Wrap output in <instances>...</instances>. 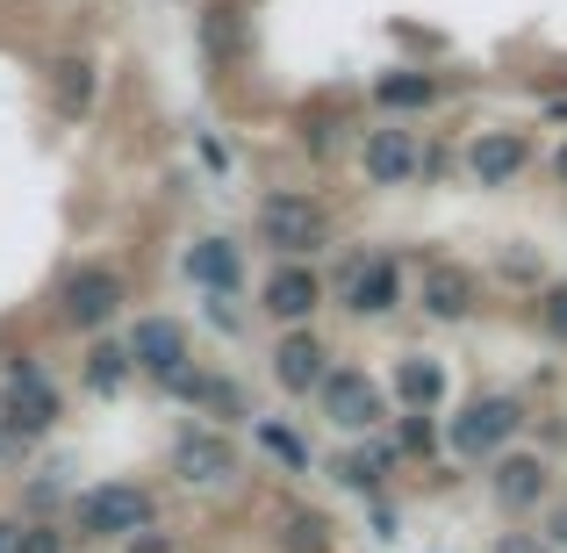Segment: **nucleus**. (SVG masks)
<instances>
[{"mask_svg": "<svg viewBox=\"0 0 567 553\" xmlns=\"http://www.w3.org/2000/svg\"><path fill=\"white\" fill-rule=\"evenodd\" d=\"M525 166H532V137H525V130H482V137L467 144L474 187H511Z\"/></svg>", "mask_w": 567, "mask_h": 553, "instance_id": "obj_14", "label": "nucleus"}, {"mask_svg": "<svg viewBox=\"0 0 567 553\" xmlns=\"http://www.w3.org/2000/svg\"><path fill=\"white\" fill-rule=\"evenodd\" d=\"M130 352H123V338H94V346H86V360H80V381L94 388V396H123L130 388Z\"/></svg>", "mask_w": 567, "mask_h": 553, "instance_id": "obj_21", "label": "nucleus"}, {"mask_svg": "<svg viewBox=\"0 0 567 553\" xmlns=\"http://www.w3.org/2000/svg\"><path fill=\"white\" fill-rule=\"evenodd\" d=\"M173 474H181L187 489H230L237 482V446L208 424H187L181 439H173Z\"/></svg>", "mask_w": 567, "mask_h": 553, "instance_id": "obj_9", "label": "nucleus"}, {"mask_svg": "<svg viewBox=\"0 0 567 553\" xmlns=\"http://www.w3.org/2000/svg\"><path fill=\"white\" fill-rule=\"evenodd\" d=\"M0 553H22V518H0Z\"/></svg>", "mask_w": 567, "mask_h": 553, "instance_id": "obj_35", "label": "nucleus"}, {"mask_svg": "<svg viewBox=\"0 0 567 553\" xmlns=\"http://www.w3.org/2000/svg\"><path fill=\"white\" fill-rule=\"evenodd\" d=\"M374 101H381L388 115H416V109H439V101H445V86L431 80V72L395 65V72H381V80H374Z\"/></svg>", "mask_w": 567, "mask_h": 553, "instance_id": "obj_19", "label": "nucleus"}, {"mask_svg": "<svg viewBox=\"0 0 567 553\" xmlns=\"http://www.w3.org/2000/svg\"><path fill=\"white\" fill-rule=\"evenodd\" d=\"M58 496H65L58 474H51V482H29V511H58Z\"/></svg>", "mask_w": 567, "mask_h": 553, "instance_id": "obj_30", "label": "nucleus"}, {"mask_svg": "<svg viewBox=\"0 0 567 553\" xmlns=\"http://www.w3.org/2000/svg\"><path fill=\"white\" fill-rule=\"evenodd\" d=\"M416 166H424V152H416V130H402V123L367 130V144H360V173H367V187H410V181H416Z\"/></svg>", "mask_w": 567, "mask_h": 553, "instance_id": "obj_10", "label": "nucleus"}, {"mask_svg": "<svg viewBox=\"0 0 567 553\" xmlns=\"http://www.w3.org/2000/svg\"><path fill=\"white\" fill-rule=\"evenodd\" d=\"M158 388H166V396H173V402H202V388H208V373H202V367H194V360H187V367H173V373H158Z\"/></svg>", "mask_w": 567, "mask_h": 553, "instance_id": "obj_26", "label": "nucleus"}, {"mask_svg": "<svg viewBox=\"0 0 567 553\" xmlns=\"http://www.w3.org/2000/svg\"><path fill=\"white\" fill-rule=\"evenodd\" d=\"M402 295H410V280H402V259H395V252H367L360 274L338 288V303H346L360 324H381V317H395V309H402Z\"/></svg>", "mask_w": 567, "mask_h": 553, "instance_id": "obj_7", "label": "nucleus"}, {"mask_svg": "<svg viewBox=\"0 0 567 553\" xmlns=\"http://www.w3.org/2000/svg\"><path fill=\"white\" fill-rule=\"evenodd\" d=\"M158 525V496L152 489H137V482H94L80 503H72V532L80 540H101V546H123V540H137V532H152Z\"/></svg>", "mask_w": 567, "mask_h": 553, "instance_id": "obj_3", "label": "nucleus"}, {"mask_svg": "<svg viewBox=\"0 0 567 553\" xmlns=\"http://www.w3.org/2000/svg\"><path fill=\"white\" fill-rule=\"evenodd\" d=\"M0 360H8V338H0Z\"/></svg>", "mask_w": 567, "mask_h": 553, "instance_id": "obj_38", "label": "nucleus"}, {"mask_svg": "<svg viewBox=\"0 0 567 553\" xmlns=\"http://www.w3.org/2000/svg\"><path fill=\"white\" fill-rule=\"evenodd\" d=\"M94 58H80V51H65V58H51V109L65 115V123H80L86 109H94Z\"/></svg>", "mask_w": 567, "mask_h": 553, "instance_id": "obj_18", "label": "nucleus"}, {"mask_svg": "<svg viewBox=\"0 0 567 553\" xmlns=\"http://www.w3.org/2000/svg\"><path fill=\"white\" fill-rule=\"evenodd\" d=\"M181 274L202 295H237V288H245V245H237V237H194Z\"/></svg>", "mask_w": 567, "mask_h": 553, "instance_id": "obj_13", "label": "nucleus"}, {"mask_svg": "<svg viewBox=\"0 0 567 553\" xmlns=\"http://www.w3.org/2000/svg\"><path fill=\"white\" fill-rule=\"evenodd\" d=\"M445 396H453V373L431 360V352H402V360H395V402H402V410H424L431 417Z\"/></svg>", "mask_w": 567, "mask_h": 553, "instance_id": "obj_16", "label": "nucleus"}, {"mask_svg": "<svg viewBox=\"0 0 567 553\" xmlns=\"http://www.w3.org/2000/svg\"><path fill=\"white\" fill-rule=\"evenodd\" d=\"M317 402H323V417H331V431H346V439H367V431H381V417H388V396L360 367H331L317 381Z\"/></svg>", "mask_w": 567, "mask_h": 553, "instance_id": "obj_6", "label": "nucleus"}, {"mask_svg": "<svg viewBox=\"0 0 567 553\" xmlns=\"http://www.w3.org/2000/svg\"><path fill=\"white\" fill-rule=\"evenodd\" d=\"M251 439H259V453L274 460V468H288V474H309L317 460H309V446H302V431L288 424V417H251Z\"/></svg>", "mask_w": 567, "mask_h": 553, "instance_id": "obj_22", "label": "nucleus"}, {"mask_svg": "<svg viewBox=\"0 0 567 553\" xmlns=\"http://www.w3.org/2000/svg\"><path fill=\"white\" fill-rule=\"evenodd\" d=\"M395 532H402V511L388 496H374V540H395Z\"/></svg>", "mask_w": 567, "mask_h": 553, "instance_id": "obj_29", "label": "nucleus"}, {"mask_svg": "<svg viewBox=\"0 0 567 553\" xmlns=\"http://www.w3.org/2000/svg\"><path fill=\"white\" fill-rule=\"evenodd\" d=\"M496 553H554V546H546V540H532V532H503Z\"/></svg>", "mask_w": 567, "mask_h": 553, "instance_id": "obj_33", "label": "nucleus"}, {"mask_svg": "<svg viewBox=\"0 0 567 553\" xmlns=\"http://www.w3.org/2000/svg\"><path fill=\"white\" fill-rule=\"evenodd\" d=\"M554 181L567 187V144H560V152H554Z\"/></svg>", "mask_w": 567, "mask_h": 553, "instance_id": "obj_37", "label": "nucleus"}, {"mask_svg": "<svg viewBox=\"0 0 567 553\" xmlns=\"http://www.w3.org/2000/svg\"><path fill=\"white\" fill-rule=\"evenodd\" d=\"M237 43H245V22H237V8H216L208 14V51H237Z\"/></svg>", "mask_w": 567, "mask_h": 553, "instance_id": "obj_27", "label": "nucleus"}, {"mask_svg": "<svg viewBox=\"0 0 567 553\" xmlns=\"http://www.w3.org/2000/svg\"><path fill=\"white\" fill-rule=\"evenodd\" d=\"M395 453H402V460H424V453H439V424H431L424 410H410V417L395 424Z\"/></svg>", "mask_w": 567, "mask_h": 553, "instance_id": "obj_23", "label": "nucleus"}, {"mask_svg": "<svg viewBox=\"0 0 567 553\" xmlns=\"http://www.w3.org/2000/svg\"><path fill=\"white\" fill-rule=\"evenodd\" d=\"M123 303H130V280L115 266H72L65 288H58V324L80 331V338H101L123 317Z\"/></svg>", "mask_w": 567, "mask_h": 553, "instance_id": "obj_5", "label": "nucleus"}, {"mask_svg": "<svg viewBox=\"0 0 567 553\" xmlns=\"http://www.w3.org/2000/svg\"><path fill=\"white\" fill-rule=\"evenodd\" d=\"M202 410H216L223 424H237V417H251V410H245V388H237L230 373H208V388H202Z\"/></svg>", "mask_w": 567, "mask_h": 553, "instance_id": "obj_24", "label": "nucleus"}, {"mask_svg": "<svg viewBox=\"0 0 567 553\" xmlns=\"http://www.w3.org/2000/svg\"><path fill=\"white\" fill-rule=\"evenodd\" d=\"M259 245H274V259H317L331 245V208L317 194H266L259 202Z\"/></svg>", "mask_w": 567, "mask_h": 553, "instance_id": "obj_4", "label": "nucleus"}, {"mask_svg": "<svg viewBox=\"0 0 567 553\" xmlns=\"http://www.w3.org/2000/svg\"><path fill=\"white\" fill-rule=\"evenodd\" d=\"M58 417H65L58 381L29 360V352H8V360H0V431H8L14 446H29V439H51Z\"/></svg>", "mask_w": 567, "mask_h": 553, "instance_id": "obj_1", "label": "nucleus"}, {"mask_svg": "<svg viewBox=\"0 0 567 553\" xmlns=\"http://www.w3.org/2000/svg\"><path fill=\"white\" fill-rule=\"evenodd\" d=\"M274 540H280V553H331L338 546V525L323 511H302V503H295V511L274 518Z\"/></svg>", "mask_w": 567, "mask_h": 553, "instance_id": "obj_20", "label": "nucleus"}, {"mask_svg": "<svg viewBox=\"0 0 567 553\" xmlns=\"http://www.w3.org/2000/svg\"><path fill=\"white\" fill-rule=\"evenodd\" d=\"M22 553H65V532L58 525H22Z\"/></svg>", "mask_w": 567, "mask_h": 553, "instance_id": "obj_28", "label": "nucleus"}, {"mask_svg": "<svg viewBox=\"0 0 567 553\" xmlns=\"http://www.w3.org/2000/svg\"><path fill=\"white\" fill-rule=\"evenodd\" d=\"M546 123H567V94H554V101H546Z\"/></svg>", "mask_w": 567, "mask_h": 553, "instance_id": "obj_36", "label": "nucleus"}, {"mask_svg": "<svg viewBox=\"0 0 567 553\" xmlns=\"http://www.w3.org/2000/svg\"><path fill=\"white\" fill-rule=\"evenodd\" d=\"M259 309L274 324H288V331H302V324L323 309L317 266H309V259H274V274H266V288H259Z\"/></svg>", "mask_w": 567, "mask_h": 553, "instance_id": "obj_8", "label": "nucleus"}, {"mask_svg": "<svg viewBox=\"0 0 567 553\" xmlns=\"http://www.w3.org/2000/svg\"><path fill=\"white\" fill-rule=\"evenodd\" d=\"M539 324H546V338H554V346H567V280H554V288L539 295Z\"/></svg>", "mask_w": 567, "mask_h": 553, "instance_id": "obj_25", "label": "nucleus"}, {"mask_svg": "<svg viewBox=\"0 0 567 553\" xmlns=\"http://www.w3.org/2000/svg\"><path fill=\"white\" fill-rule=\"evenodd\" d=\"M266 367H274L280 396H317V381L331 373V352H323V338L302 324V331H280L274 338V360H266Z\"/></svg>", "mask_w": 567, "mask_h": 553, "instance_id": "obj_11", "label": "nucleus"}, {"mask_svg": "<svg viewBox=\"0 0 567 553\" xmlns=\"http://www.w3.org/2000/svg\"><path fill=\"white\" fill-rule=\"evenodd\" d=\"M123 352H130V367H137V373H173V367L194 360L181 317H137V324H130V338H123Z\"/></svg>", "mask_w": 567, "mask_h": 553, "instance_id": "obj_12", "label": "nucleus"}, {"mask_svg": "<svg viewBox=\"0 0 567 553\" xmlns=\"http://www.w3.org/2000/svg\"><path fill=\"white\" fill-rule=\"evenodd\" d=\"M517 431H525V402L503 396V388H488V396L460 402V410L445 417V424H439V446L453 460H496V453H511Z\"/></svg>", "mask_w": 567, "mask_h": 553, "instance_id": "obj_2", "label": "nucleus"}, {"mask_svg": "<svg viewBox=\"0 0 567 553\" xmlns=\"http://www.w3.org/2000/svg\"><path fill=\"white\" fill-rule=\"evenodd\" d=\"M123 553H173V540H166V532H137V540H123Z\"/></svg>", "mask_w": 567, "mask_h": 553, "instance_id": "obj_34", "label": "nucleus"}, {"mask_svg": "<svg viewBox=\"0 0 567 553\" xmlns=\"http://www.w3.org/2000/svg\"><path fill=\"white\" fill-rule=\"evenodd\" d=\"M546 546L567 553V503H554V511H546Z\"/></svg>", "mask_w": 567, "mask_h": 553, "instance_id": "obj_32", "label": "nucleus"}, {"mask_svg": "<svg viewBox=\"0 0 567 553\" xmlns=\"http://www.w3.org/2000/svg\"><path fill=\"white\" fill-rule=\"evenodd\" d=\"M424 317L431 324H467L474 317V274L467 266H431L424 274Z\"/></svg>", "mask_w": 567, "mask_h": 553, "instance_id": "obj_17", "label": "nucleus"}, {"mask_svg": "<svg viewBox=\"0 0 567 553\" xmlns=\"http://www.w3.org/2000/svg\"><path fill=\"white\" fill-rule=\"evenodd\" d=\"M194 152H202V166H208V173H230V144L202 137V144H194Z\"/></svg>", "mask_w": 567, "mask_h": 553, "instance_id": "obj_31", "label": "nucleus"}, {"mask_svg": "<svg viewBox=\"0 0 567 553\" xmlns=\"http://www.w3.org/2000/svg\"><path fill=\"white\" fill-rule=\"evenodd\" d=\"M488 489H496L503 511H539L546 489H554V468H546L539 453H496V474H488Z\"/></svg>", "mask_w": 567, "mask_h": 553, "instance_id": "obj_15", "label": "nucleus"}]
</instances>
